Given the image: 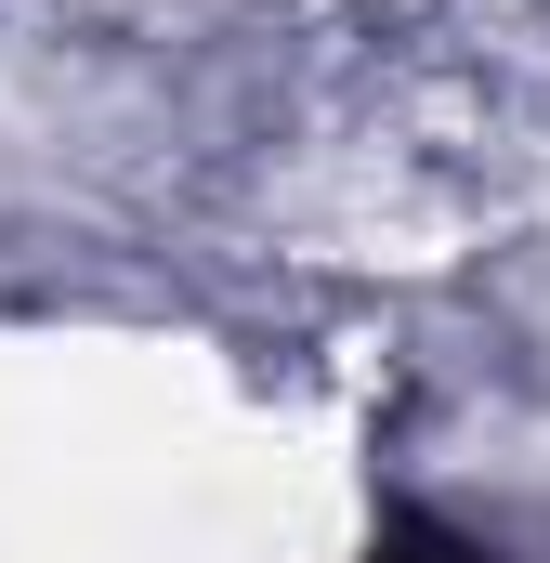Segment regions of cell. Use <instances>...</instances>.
I'll return each instance as SVG.
<instances>
[{
    "label": "cell",
    "mask_w": 550,
    "mask_h": 563,
    "mask_svg": "<svg viewBox=\"0 0 550 563\" xmlns=\"http://www.w3.org/2000/svg\"><path fill=\"white\" fill-rule=\"evenodd\" d=\"M381 563H485V551H459V538H432V525H394V538H381Z\"/></svg>",
    "instance_id": "1"
}]
</instances>
